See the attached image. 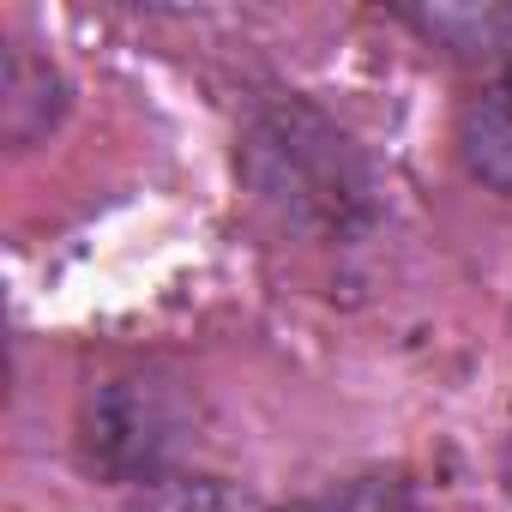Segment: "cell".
<instances>
[{
    "instance_id": "cell-1",
    "label": "cell",
    "mask_w": 512,
    "mask_h": 512,
    "mask_svg": "<svg viewBox=\"0 0 512 512\" xmlns=\"http://www.w3.org/2000/svg\"><path fill=\"white\" fill-rule=\"evenodd\" d=\"M458 145H464V163H470L488 187L512 193V73H500V79L464 109Z\"/></svg>"
}]
</instances>
